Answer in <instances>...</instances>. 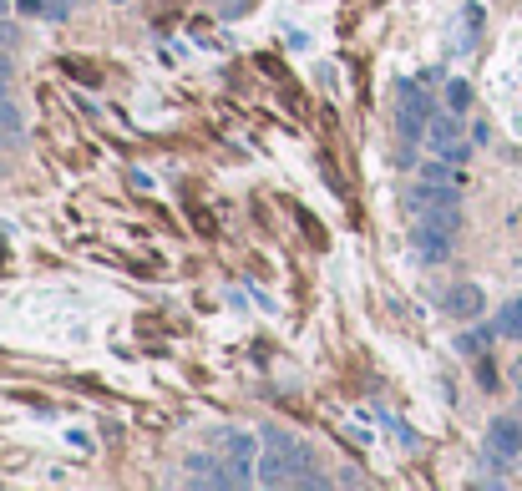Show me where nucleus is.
I'll return each instance as SVG.
<instances>
[{
	"instance_id": "f257e3e1",
	"label": "nucleus",
	"mask_w": 522,
	"mask_h": 491,
	"mask_svg": "<svg viewBox=\"0 0 522 491\" xmlns=\"http://www.w3.org/2000/svg\"><path fill=\"white\" fill-rule=\"evenodd\" d=\"M264 451H259V481L264 486H325V476H315V451L305 441H294L284 426H264Z\"/></svg>"
},
{
	"instance_id": "f03ea898",
	"label": "nucleus",
	"mask_w": 522,
	"mask_h": 491,
	"mask_svg": "<svg viewBox=\"0 0 522 491\" xmlns=\"http://www.w3.org/2000/svg\"><path fill=\"white\" fill-rule=\"evenodd\" d=\"M264 446V441H259ZM254 446V436L249 431H239V426H229V431H218L213 436V451H223V461H229V471H234V486H249L254 476H259V451Z\"/></svg>"
},
{
	"instance_id": "7ed1b4c3",
	"label": "nucleus",
	"mask_w": 522,
	"mask_h": 491,
	"mask_svg": "<svg viewBox=\"0 0 522 491\" xmlns=\"http://www.w3.org/2000/svg\"><path fill=\"white\" fill-rule=\"evenodd\" d=\"M426 147L436 152V157H452V162H467L472 157V142H462V112H431V122H426Z\"/></svg>"
},
{
	"instance_id": "20e7f679",
	"label": "nucleus",
	"mask_w": 522,
	"mask_h": 491,
	"mask_svg": "<svg viewBox=\"0 0 522 491\" xmlns=\"http://www.w3.org/2000/svg\"><path fill=\"white\" fill-rule=\"evenodd\" d=\"M411 249H416V264L436 269V264H446V259H452V249H457V233H446L441 223L421 218V223L411 228Z\"/></svg>"
},
{
	"instance_id": "39448f33",
	"label": "nucleus",
	"mask_w": 522,
	"mask_h": 491,
	"mask_svg": "<svg viewBox=\"0 0 522 491\" xmlns=\"http://www.w3.org/2000/svg\"><path fill=\"white\" fill-rule=\"evenodd\" d=\"M522 456V421L517 416H497L492 426H487V461L502 471V466H512Z\"/></svg>"
},
{
	"instance_id": "423d86ee",
	"label": "nucleus",
	"mask_w": 522,
	"mask_h": 491,
	"mask_svg": "<svg viewBox=\"0 0 522 491\" xmlns=\"http://www.w3.org/2000/svg\"><path fill=\"white\" fill-rule=\"evenodd\" d=\"M426 122H431V112H426V92H411V87H401L396 132H401L406 142H416V137H426Z\"/></svg>"
},
{
	"instance_id": "0eeeda50",
	"label": "nucleus",
	"mask_w": 522,
	"mask_h": 491,
	"mask_svg": "<svg viewBox=\"0 0 522 491\" xmlns=\"http://www.w3.org/2000/svg\"><path fill=\"white\" fill-rule=\"evenodd\" d=\"M411 208H416V213H441V208H462V188L421 178V183L411 188Z\"/></svg>"
},
{
	"instance_id": "6e6552de",
	"label": "nucleus",
	"mask_w": 522,
	"mask_h": 491,
	"mask_svg": "<svg viewBox=\"0 0 522 491\" xmlns=\"http://www.w3.org/2000/svg\"><path fill=\"white\" fill-rule=\"evenodd\" d=\"M188 476H193V486H234V471L223 461V451L218 456H188Z\"/></svg>"
},
{
	"instance_id": "1a4fd4ad",
	"label": "nucleus",
	"mask_w": 522,
	"mask_h": 491,
	"mask_svg": "<svg viewBox=\"0 0 522 491\" xmlns=\"http://www.w3.org/2000/svg\"><path fill=\"white\" fill-rule=\"evenodd\" d=\"M482 309H487V294L477 284H457L452 294H446V314L452 319H477Z\"/></svg>"
},
{
	"instance_id": "9d476101",
	"label": "nucleus",
	"mask_w": 522,
	"mask_h": 491,
	"mask_svg": "<svg viewBox=\"0 0 522 491\" xmlns=\"http://www.w3.org/2000/svg\"><path fill=\"white\" fill-rule=\"evenodd\" d=\"M492 324H497V335H502V340H522V299H507V304L497 309Z\"/></svg>"
},
{
	"instance_id": "9b49d317",
	"label": "nucleus",
	"mask_w": 522,
	"mask_h": 491,
	"mask_svg": "<svg viewBox=\"0 0 522 491\" xmlns=\"http://www.w3.org/2000/svg\"><path fill=\"white\" fill-rule=\"evenodd\" d=\"M492 335H497V324H487V330H467V335L457 340V350H462V355H472V360H482V350L492 345Z\"/></svg>"
},
{
	"instance_id": "f8f14e48",
	"label": "nucleus",
	"mask_w": 522,
	"mask_h": 491,
	"mask_svg": "<svg viewBox=\"0 0 522 491\" xmlns=\"http://www.w3.org/2000/svg\"><path fill=\"white\" fill-rule=\"evenodd\" d=\"M0 132H6V137H21L26 132V117H21V107L11 97H0Z\"/></svg>"
},
{
	"instance_id": "ddd939ff",
	"label": "nucleus",
	"mask_w": 522,
	"mask_h": 491,
	"mask_svg": "<svg viewBox=\"0 0 522 491\" xmlns=\"http://www.w3.org/2000/svg\"><path fill=\"white\" fill-rule=\"evenodd\" d=\"M446 107H452V112H467V107H472V81H446Z\"/></svg>"
},
{
	"instance_id": "4468645a",
	"label": "nucleus",
	"mask_w": 522,
	"mask_h": 491,
	"mask_svg": "<svg viewBox=\"0 0 522 491\" xmlns=\"http://www.w3.org/2000/svg\"><path fill=\"white\" fill-rule=\"evenodd\" d=\"M71 11H77V0H46V21H71Z\"/></svg>"
},
{
	"instance_id": "2eb2a0df",
	"label": "nucleus",
	"mask_w": 522,
	"mask_h": 491,
	"mask_svg": "<svg viewBox=\"0 0 522 491\" xmlns=\"http://www.w3.org/2000/svg\"><path fill=\"white\" fill-rule=\"evenodd\" d=\"M21 16H46V0H16Z\"/></svg>"
},
{
	"instance_id": "dca6fc26",
	"label": "nucleus",
	"mask_w": 522,
	"mask_h": 491,
	"mask_svg": "<svg viewBox=\"0 0 522 491\" xmlns=\"http://www.w3.org/2000/svg\"><path fill=\"white\" fill-rule=\"evenodd\" d=\"M11 76H16V66H11L6 56H0V81H11Z\"/></svg>"
},
{
	"instance_id": "f3484780",
	"label": "nucleus",
	"mask_w": 522,
	"mask_h": 491,
	"mask_svg": "<svg viewBox=\"0 0 522 491\" xmlns=\"http://www.w3.org/2000/svg\"><path fill=\"white\" fill-rule=\"evenodd\" d=\"M6 41H16V26H0V46H6Z\"/></svg>"
},
{
	"instance_id": "a211bd4d",
	"label": "nucleus",
	"mask_w": 522,
	"mask_h": 491,
	"mask_svg": "<svg viewBox=\"0 0 522 491\" xmlns=\"http://www.w3.org/2000/svg\"><path fill=\"white\" fill-rule=\"evenodd\" d=\"M512 380H517V390H522V360H517V370H512Z\"/></svg>"
},
{
	"instance_id": "6ab92c4d",
	"label": "nucleus",
	"mask_w": 522,
	"mask_h": 491,
	"mask_svg": "<svg viewBox=\"0 0 522 491\" xmlns=\"http://www.w3.org/2000/svg\"><path fill=\"white\" fill-rule=\"evenodd\" d=\"M0 97H11V81H0Z\"/></svg>"
},
{
	"instance_id": "aec40b11",
	"label": "nucleus",
	"mask_w": 522,
	"mask_h": 491,
	"mask_svg": "<svg viewBox=\"0 0 522 491\" xmlns=\"http://www.w3.org/2000/svg\"><path fill=\"white\" fill-rule=\"evenodd\" d=\"M6 142H11V137H6V132H0V157H6Z\"/></svg>"
},
{
	"instance_id": "412c9836",
	"label": "nucleus",
	"mask_w": 522,
	"mask_h": 491,
	"mask_svg": "<svg viewBox=\"0 0 522 491\" xmlns=\"http://www.w3.org/2000/svg\"><path fill=\"white\" fill-rule=\"evenodd\" d=\"M0 16H6V0H0Z\"/></svg>"
},
{
	"instance_id": "4be33fe9",
	"label": "nucleus",
	"mask_w": 522,
	"mask_h": 491,
	"mask_svg": "<svg viewBox=\"0 0 522 491\" xmlns=\"http://www.w3.org/2000/svg\"><path fill=\"white\" fill-rule=\"evenodd\" d=\"M112 6H127V0H112Z\"/></svg>"
}]
</instances>
